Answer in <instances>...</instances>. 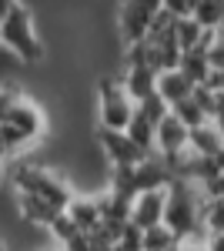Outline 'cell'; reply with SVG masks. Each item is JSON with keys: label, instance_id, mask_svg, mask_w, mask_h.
Listing matches in <instances>:
<instances>
[{"label": "cell", "instance_id": "obj_13", "mask_svg": "<svg viewBox=\"0 0 224 251\" xmlns=\"http://www.w3.org/2000/svg\"><path fill=\"white\" fill-rule=\"evenodd\" d=\"M171 248H181V234L168 221L144 228V251H171Z\"/></svg>", "mask_w": 224, "mask_h": 251}, {"label": "cell", "instance_id": "obj_22", "mask_svg": "<svg viewBox=\"0 0 224 251\" xmlns=\"http://www.w3.org/2000/svg\"><path fill=\"white\" fill-rule=\"evenodd\" d=\"M214 161H218V168H221V171H224V148H221V151H218V154H214Z\"/></svg>", "mask_w": 224, "mask_h": 251}, {"label": "cell", "instance_id": "obj_11", "mask_svg": "<svg viewBox=\"0 0 224 251\" xmlns=\"http://www.w3.org/2000/svg\"><path fill=\"white\" fill-rule=\"evenodd\" d=\"M67 214L74 218L84 231H91L94 225L104 221V211H100V198L97 194H74L71 204H67Z\"/></svg>", "mask_w": 224, "mask_h": 251}, {"label": "cell", "instance_id": "obj_7", "mask_svg": "<svg viewBox=\"0 0 224 251\" xmlns=\"http://www.w3.org/2000/svg\"><path fill=\"white\" fill-rule=\"evenodd\" d=\"M154 141H157V154L164 157V161H171V157L184 154L187 148H191V127L174 111H168V114L161 117V124H157V137Z\"/></svg>", "mask_w": 224, "mask_h": 251}, {"label": "cell", "instance_id": "obj_5", "mask_svg": "<svg viewBox=\"0 0 224 251\" xmlns=\"http://www.w3.org/2000/svg\"><path fill=\"white\" fill-rule=\"evenodd\" d=\"M94 144H97L100 157L107 161V168H127V164H137V161L148 157V151H144L127 131L104 127V124L94 127Z\"/></svg>", "mask_w": 224, "mask_h": 251}, {"label": "cell", "instance_id": "obj_10", "mask_svg": "<svg viewBox=\"0 0 224 251\" xmlns=\"http://www.w3.org/2000/svg\"><path fill=\"white\" fill-rule=\"evenodd\" d=\"M194 91H198V84L187 77L181 67H164V71H157V94L164 97L171 107L181 104V100H187Z\"/></svg>", "mask_w": 224, "mask_h": 251}, {"label": "cell", "instance_id": "obj_17", "mask_svg": "<svg viewBox=\"0 0 224 251\" xmlns=\"http://www.w3.org/2000/svg\"><path fill=\"white\" fill-rule=\"evenodd\" d=\"M201 221L211 234L224 231V198H207L204 194V208H201Z\"/></svg>", "mask_w": 224, "mask_h": 251}, {"label": "cell", "instance_id": "obj_6", "mask_svg": "<svg viewBox=\"0 0 224 251\" xmlns=\"http://www.w3.org/2000/svg\"><path fill=\"white\" fill-rule=\"evenodd\" d=\"M164 10V0H121V10H117V34L127 44L148 37L154 17Z\"/></svg>", "mask_w": 224, "mask_h": 251}, {"label": "cell", "instance_id": "obj_14", "mask_svg": "<svg viewBox=\"0 0 224 251\" xmlns=\"http://www.w3.org/2000/svg\"><path fill=\"white\" fill-rule=\"evenodd\" d=\"M181 71H184L187 77L194 80V84H204L214 71H211V60H207V50L204 47H194V50H184L181 54V64H177Z\"/></svg>", "mask_w": 224, "mask_h": 251}, {"label": "cell", "instance_id": "obj_20", "mask_svg": "<svg viewBox=\"0 0 224 251\" xmlns=\"http://www.w3.org/2000/svg\"><path fill=\"white\" fill-rule=\"evenodd\" d=\"M17 3H20V0H0V27H3V17H7Z\"/></svg>", "mask_w": 224, "mask_h": 251}, {"label": "cell", "instance_id": "obj_19", "mask_svg": "<svg viewBox=\"0 0 224 251\" xmlns=\"http://www.w3.org/2000/svg\"><path fill=\"white\" fill-rule=\"evenodd\" d=\"M164 7H168L171 14L181 17V14H191V10H194V0H164Z\"/></svg>", "mask_w": 224, "mask_h": 251}, {"label": "cell", "instance_id": "obj_12", "mask_svg": "<svg viewBox=\"0 0 224 251\" xmlns=\"http://www.w3.org/2000/svg\"><path fill=\"white\" fill-rule=\"evenodd\" d=\"M221 148H224V127L221 124L207 121V124H201V127H191V151H194V154L214 157Z\"/></svg>", "mask_w": 224, "mask_h": 251}, {"label": "cell", "instance_id": "obj_9", "mask_svg": "<svg viewBox=\"0 0 224 251\" xmlns=\"http://www.w3.org/2000/svg\"><path fill=\"white\" fill-rule=\"evenodd\" d=\"M47 238L54 248H67V251H91V241H87V231L77 225L67 211H60L47 225Z\"/></svg>", "mask_w": 224, "mask_h": 251}, {"label": "cell", "instance_id": "obj_16", "mask_svg": "<svg viewBox=\"0 0 224 251\" xmlns=\"http://www.w3.org/2000/svg\"><path fill=\"white\" fill-rule=\"evenodd\" d=\"M191 14H194V17L201 20L204 27L218 30V27L224 24V0H198Z\"/></svg>", "mask_w": 224, "mask_h": 251}, {"label": "cell", "instance_id": "obj_3", "mask_svg": "<svg viewBox=\"0 0 224 251\" xmlns=\"http://www.w3.org/2000/svg\"><path fill=\"white\" fill-rule=\"evenodd\" d=\"M97 124L104 127H117V131H127V124L134 121L137 114V100L134 94L127 91L124 77H100L97 84Z\"/></svg>", "mask_w": 224, "mask_h": 251}, {"label": "cell", "instance_id": "obj_21", "mask_svg": "<svg viewBox=\"0 0 224 251\" xmlns=\"http://www.w3.org/2000/svg\"><path fill=\"white\" fill-rule=\"evenodd\" d=\"M207 251H224V231L211 234V245H207Z\"/></svg>", "mask_w": 224, "mask_h": 251}, {"label": "cell", "instance_id": "obj_8", "mask_svg": "<svg viewBox=\"0 0 224 251\" xmlns=\"http://www.w3.org/2000/svg\"><path fill=\"white\" fill-rule=\"evenodd\" d=\"M164 211H168V188H148V191L134 194V204H131L134 225H141V228L161 225L164 221Z\"/></svg>", "mask_w": 224, "mask_h": 251}, {"label": "cell", "instance_id": "obj_24", "mask_svg": "<svg viewBox=\"0 0 224 251\" xmlns=\"http://www.w3.org/2000/svg\"><path fill=\"white\" fill-rule=\"evenodd\" d=\"M0 248H3V238H0Z\"/></svg>", "mask_w": 224, "mask_h": 251}, {"label": "cell", "instance_id": "obj_15", "mask_svg": "<svg viewBox=\"0 0 224 251\" xmlns=\"http://www.w3.org/2000/svg\"><path fill=\"white\" fill-rule=\"evenodd\" d=\"M171 111L181 117L187 127H201V124H207V121H211V114L204 111V104H201V100H198L194 94L187 97V100H181V104H174Z\"/></svg>", "mask_w": 224, "mask_h": 251}, {"label": "cell", "instance_id": "obj_23", "mask_svg": "<svg viewBox=\"0 0 224 251\" xmlns=\"http://www.w3.org/2000/svg\"><path fill=\"white\" fill-rule=\"evenodd\" d=\"M0 181H3V157H0Z\"/></svg>", "mask_w": 224, "mask_h": 251}, {"label": "cell", "instance_id": "obj_2", "mask_svg": "<svg viewBox=\"0 0 224 251\" xmlns=\"http://www.w3.org/2000/svg\"><path fill=\"white\" fill-rule=\"evenodd\" d=\"M0 44L7 50H14L20 57V64H40L44 60V40L37 34V24H34V10L20 0L17 7L3 17V27H0Z\"/></svg>", "mask_w": 224, "mask_h": 251}, {"label": "cell", "instance_id": "obj_4", "mask_svg": "<svg viewBox=\"0 0 224 251\" xmlns=\"http://www.w3.org/2000/svg\"><path fill=\"white\" fill-rule=\"evenodd\" d=\"M201 208H204V191H201L198 181L174 177L168 184V211H164V221L177 234H184L194 225H201Z\"/></svg>", "mask_w": 224, "mask_h": 251}, {"label": "cell", "instance_id": "obj_18", "mask_svg": "<svg viewBox=\"0 0 224 251\" xmlns=\"http://www.w3.org/2000/svg\"><path fill=\"white\" fill-rule=\"evenodd\" d=\"M204 50H207V60H211V71L224 74V34H221V30L211 37V44H207Z\"/></svg>", "mask_w": 224, "mask_h": 251}, {"label": "cell", "instance_id": "obj_1", "mask_svg": "<svg viewBox=\"0 0 224 251\" xmlns=\"http://www.w3.org/2000/svg\"><path fill=\"white\" fill-rule=\"evenodd\" d=\"M47 131H50V121L44 114V107L30 94H24L10 107V114L0 121V157L3 161L20 157L24 151L37 148L40 141L47 137Z\"/></svg>", "mask_w": 224, "mask_h": 251}]
</instances>
